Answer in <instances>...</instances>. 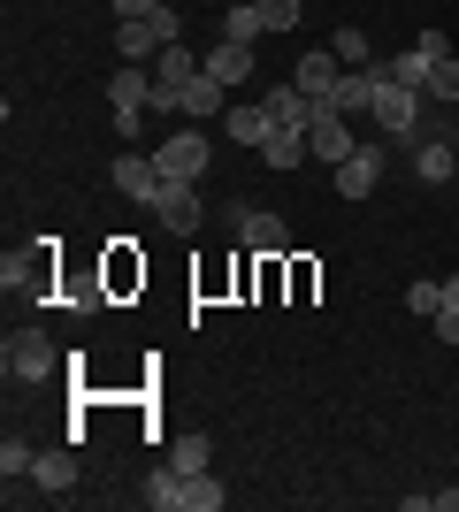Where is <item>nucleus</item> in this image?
<instances>
[{
  "instance_id": "nucleus-1",
  "label": "nucleus",
  "mask_w": 459,
  "mask_h": 512,
  "mask_svg": "<svg viewBox=\"0 0 459 512\" xmlns=\"http://www.w3.org/2000/svg\"><path fill=\"white\" fill-rule=\"evenodd\" d=\"M146 505L153 512H222L230 490L215 482V467H207V474H176L169 459H161V467L146 474Z\"/></svg>"
},
{
  "instance_id": "nucleus-2",
  "label": "nucleus",
  "mask_w": 459,
  "mask_h": 512,
  "mask_svg": "<svg viewBox=\"0 0 459 512\" xmlns=\"http://www.w3.org/2000/svg\"><path fill=\"white\" fill-rule=\"evenodd\" d=\"M368 123L391 138V146H414V130L429 123V100L421 92H406V85H391L383 77V62H375V107H368Z\"/></svg>"
},
{
  "instance_id": "nucleus-3",
  "label": "nucleus",
  "mask_w": 459,
  "mask_h": 512,
  "mask_svg": "<svg viewBox=\"0 0 459 512\" xmlns=\"http://www.w3.org/2000/svg\"><path fill=\"white\" fill-rule=\"evenodd\" d=\"M184 39V16H176L169 0L153 8V16H138V23H115V62H138V69H153V54L161 46H176Z\"/></svg>"
},
{
  "instance_id": "nucleus-4",
  "label": "nucleus",
  "mask_w": 459,
  "mask_h": 512,
  "mask_svg": "<svg viewBox=\"0 0 459 512\" xmlns=\"http://www.w3.org/2000/svg\"><path fill=\"white\" fill-rule=\"evenodd\" d=\"M192 77H199V54H192V46H184V39L161 46V54H153V115H184Z\"/></svg>"
},
{
  "instance_id": "nucleus-5",
  "label": "nucleus",
  "mask_w": 459,
  "mask_h": 512,
  "mask_svg": "<svg viewBox=\"0 0 459 512\" xmlns=\"http://www.w3.org/2000/svg\"><path fill=\"white\" fill-rule=\"evenodd\" d=\"M0 367H8V383H46V375L62 367V352H54V337H46V329H8Z\"/></svg>"
},
{
  "instance_id": "nucleus-6",
  "label": "nucleus",
  "mask_w": 459,
  "mask_h": 512,
  "mask_svg": "<svg viewBox=\"0 0 459 512\" xmlns=\"http://www.w3.org/2000/svg\"><path fill=\"white\" fill-rule=\"evenodd\" d=\"M306 153H314L322 169L352 161V153H360V138H352V115H337L329 100H314V123H306Z\"/></svg>"
},
{
  "instance_id": "nucleus-7",
  "label": "nucleus",
  "mask_w": 459,
  "mask_h": 512,
  "mask_svg": "<svg viewBox=\"0 0 459 512\" xmlns=\"http://www.w3.org/2000/svg\"><path fill=\"white\" fill-rule=\"evenodd\" d=\"M153 161H161V176H169V184H199V176H207V161H215V146H207L199 130H169V138L153 146Z\"/></svg>"
},
{
  "instance_id": "nucleus-8",
  "label": "nucleus",
  "mask_w": 459,
  "mask_h": 512,
  "mask_svg": "<svg viewBox=\"0 0 459 512\" xmlns=\"http://www.w3.org/2000/svg\"><path fill=\"white\" fill-rule=\"evenodd\" d=\"M108 184H115V192H123V199H138V207H153V199H161V184H169V176H161V161H153V153H115Z\"/></svg>"
},
{
  "instance_id": "nucleus-9",
  "label": "nucleus",
  "mask_w": 459,
  "mask_h": 512,
  "mask_svg": "<svg viewBox=\"0 0 459 512\" xmlns=\"http://www.w3.org/2000/svg\"><path fill=\"white\" fill-rule=\"evenodd\" d=\"M398 153L414 161L421 184H452V176H459V146H452V138H429V123L414 130V146H398Z\"/></svg>"
},
{
  "instance_id": "nucleus-10",
  "label": "nucleus",
  "mask_w": 459,
  "mask_h": 512,
  "mask_svg": "<svg viewBox=\"0 0 459 512\" xmlns=\"http://www.w3.org/2000/svg\"><path fill=\"white\" fill-rule=\"evenodd\" d=\"M337 199H368L375 184H383V146H368V138H360V153H352V161H337Z\"/></svg>"
},
{
  "instance_id": "nucleus-11",
  "label": "nucleus",
  "mask_w": 459,
  "mask_h": 512,
  "mask_svg": "<svg viewBox=\"0 0 459 512\" xmlns=\"http://www.w3.org/2000/svg\"><path fill=\"white\" fill-rule=\"evenodd\" d=\"M253 62H261V46H238V39H215L207 54H199V69H207V77H222L230 92L253 77Z\"/></svg>"
},
{
  "instance_id": "nucleus-12",
  "label": "nucleus",
  "mask_w": 459,
  "mask_h": 512,
  "mask_svg": "<svg viewBox=\"0 0 459 512\" xmlns=\"http://www.w3.org/2000/svg\"><path fill=\"white\" fill-rule=\"evenodd\" d=\"M153 222H161V230H176V237H192V230H199V184H161Z\"/></svg>"
},
{
  "instance_id": "nucleus-13",
  "label": "nucleus",
  "mask_w": 459,
  "mask_h": 512,
  "mask_svg": "<svg viewBox=\"0 0 459 512\" xmlns=\"http://www.w3.org/2000/svg\"><path fill=\"white\" fill-rule=\"evenodd\" d=\"M230 222H238L245 230V245H253V253H291V230H284V214H245V207H230Z\"/></svg>"
},
{
  "instance_id": "nucleus-14",
  "label": "nucleus",
  "mask_w": 459,
  "mask_h": 512,
  "mask_svg": "<svg viewBox=\"0 0 459 512\" xmlns=\"http://www.w3.org/2000/svg\"><path fill=\"white\" fill-rule=\"evenodd\" d=\"M222 130H230V138H238V146H268V138H276V115H268V100H230V115H222Z\"/></svg>"
},
{
  "instance_id": "nucleus-15",
  "label": "nucleus",
  "mask_w": 459,
  "mask_h": 512,
  "mask_svg": "<svg viewBox=\"0 0 459 512\" xmlns=\"http://www.w3.org/2000/svg\"><path fill=\"white\" fill-rule=\"evenodd\" d=\"M337 77H345V62H337V54H299V62H291V85H299L306 100H329V92H337Z\"/></svg>"
},
{
  "instance_id": "nucleus-16",
  "label": "nucleus",
  "mask_w": 459,
  "mask_h": 512,
  "mask_svg": "<svg viewBox=\"0 0 459 512\" xmlns=\"http://www.w3.org/2000/svg\"><path fill=\"white\" fill-rule=\"evenodd\" d=\"M222 115H230V85L199 69V77H192V92H184V123H222Z\"/></svg>"
},
{
  "instance_id": "nucleus-17",
  "label": "nucleus",
  "mask_w": 459,
  "mask_h": 512,
  "mask_svg": "<svg viewBox=\"0 0 459 512\" xmlns=\"http://www.w3.org/2000/svg\"><path fill=\"white\" fill-rule=\"evenodd\" d=\"M161 459H169L176 474H207V467H215V444H207V428H176Z\"/></svg>"
},
{
  "instance_id": "nucleus-18",
  "label": "nucleus",
  "mask_w": 459,
  "mask_h": 512,
  "mask_svg": "<svg viewBox=\"0 0 459 512\" xmlns=\"http://www.w3.org/2000/svg\"><path fill=\"white\" fill-rule=\"evenodd\" d=\"M329 107H337V115H368V107H375V62L368 69H345L337 92H329Z\"/></svg>"
},
{
  "instance_id": "nucleus-19",
  "label": "nucleus",
  "mask_w": 459,
  "mask_h": 512,
  "mask_svg": "<svg viewBox=\"0 0 459 512\" xmlns=\"http://www.w3.org/2000/svg\"><path fill=\"white\" fill-rule=\"evenodd\" d=\"M31 482H39L46 497H69V490H77V451H39Z\"/></svg>"
},
{
  "instance_id": "nucleus-20",
  "label": "nucleus",
  "mask_w": 459,
  "mask_h": 512,
  "mask_svg": "<svg viewBox=\"0 0 459 512\" xmlns=\"http://www.w3.org/2000/svg\"><path fill=\"white\" fill-rule=\"evenodd\" d=\"M261 100H268V115H276V123H291V130H306V123H314V100H306V92L291 85V77H284V85H268Z\"/></svg>"
},
{
  "instance_id": "nucleus-21",
  "label": "nucleus",
  "mask_w": 459,
  "mask_h": 512,
  "mask_svg": "<svg viewBox=\"0 0 459 512\" xmlns=\"http://www.w3.org/2000/svg\"><path fill=\"white\" fill-rule=\"evenodd\" d=\"M429 54H421V46H406V54H391V62H383V77H391V85H406V92H421V100H429Z\"/></svg>"
},
{
  "instance_id": "nucleus-22",
  "label": "nucleus",
  "mask_w": 459,
  "mask_h": 512,
  "mask_svg": "<svg viewBox=\"0 0 459 512\" xmlns=\"http://www.w3.org/2000/svg\"><path fill=\"white\" fill-rule=\"evenodd\" d=\"M261 161H268V169H299V161H314V153H306V130L276 123V138L261 146Z\"/></svg>"
},
{
  "instance_id": "nucleus-23",
  "label": "nucleus",
  "mask_w": 459,
  "mask_h": 512,
  "mask_svg": "<svg viewBox=\"0 0 459 512\" xmlns=\"http://www.w3.org/2000/svg\"><path fill=\"white\" fill-rule=\"evenodd\" d=\"M261 0H238V8H222V39H238V46H261Z\"/></svg>"
},
{
  "instance_id": "nucleus-24",
  "label": "nucleus",
  "mask_w": 459,
  "mask_h": 512,
  "mask_svg": "<svg viewBox=\"0 0 459 512\" xmlns=\"http://www.w3.org/2000/svg\"><path fill=\"white\" fill-rule=\"evenodd\" d=\"M429 107H459V54H444L429 69Z\"/></svg>"
},
{
  "instance_id": "nucleus-25",
  "label": "nucleus",
  "mask_w": 459,
  "mask_h": 512,
  "mask_svg": "<svg viewBox=\"0 0 459 512\" xmlns=\"http://www.w3.org/2000/svg\"><path fill=\"white\" fill-rule=\"evenodd\" d=\"M329 54H337L345 69H368V31H360V23H345V31L329 39Z\"/></svg>"
},
{
  "instance_id": "nucleus-26",
  "label": "nucleus",
  "mask_w": 459,
  "mask_h": 512,
  "mask_svg": "<svg viewBox=\"0 0 459 512\" xmlns=\"http://www.w3.org/2000/svg\"><path fill=\"white\" fill-rule=\"evenodd\" d=\"M31 467H39V451L23 444V436H8V444H0V474H8V482H31Z\"/></svg>"
},
{
  "instance_id": "nucleus-27",
  "label": "nucleus",
  "mask_w": 459,
  "mask_h": 512,
  "mask_svg": "<svg viewBox=\"0 0 459 512\" xmlns=\"http://www.w3.org/2000/svg\"><path fill=\"white\" fill-rule=\"evenodd\" d=\"M406 306H414L421 321H437V314H444V283H414V291H406Z\"/></svg>"
},
{
  "instance_id": "nucleus-28",
  "label": "nucleus",
  "mask_w": 459,
  "mask_h": 512,
  "mask_svg": "<svg viewBox=\"0 0 459 512\" xmlns=\"http://www.w3.org/2000/svg\"><path fill=\"white\" fill-rule=\"evenodd\" d=\"M299 8H306V0H261V23H268V31H291Z\"/></svg>"
},
{
  "instance_id": "nucleus-29",
  "label": "nucleus",
  "mask_w": 459,
  "mask_h": 512,
  "mask_svg": "<svg viewBox=\"0 0 459 512\" xmlns=\"http://www.w3.org/2000/svg\"><path fill=\"white\" fill-rule=\"evenodd\" d=\"M153 8H161V0H115V16H123V23H138V16H153Z\"/></svg>"
},
{
  "instance_id": "nucleus-30",
  "label": "nucleus",
  "mask_w": 459,
  "mask_h": 512,
  "mask_svg": "<svg viewBox=\"0 0 459 512\" xmlns=\"http://www.w3.org/2000/svg\"><path fill=\"white\" fill-rule=\"evenodd\" d=\"M437 337H444V344H459V314H452V306L437 314Z\"/></svg>"
},
{
  "instance_id": "nucleus-31",
  "label": "nucleus",
  "mask_w": 459,
  "mask_h": 512,
  "mask_svg": "<svg viewBox=\"0 0 459 512\" xmlns=\"http://www.w3.org/2000/svg\"><path fill=\"white\" fill-rule=\"evenodd\" d=\"M429 512H459V490H429Z\"/></svg>"
},
{
  "instance_id": "nucleus-32",
  "label": "nucleus",
  "mask_w": 459,
  "mask_h": 512,
  "mask_svg": "<svg viewBox=\"0 0 459 512\" xmlns=\"http://www.w3.org/2000/svg\"><path fill=\"white\" fill-rule=\"evenodd\" d=\"M444 306H452V314H459V276H444Z\"/></svg>"
}]
</instances>
